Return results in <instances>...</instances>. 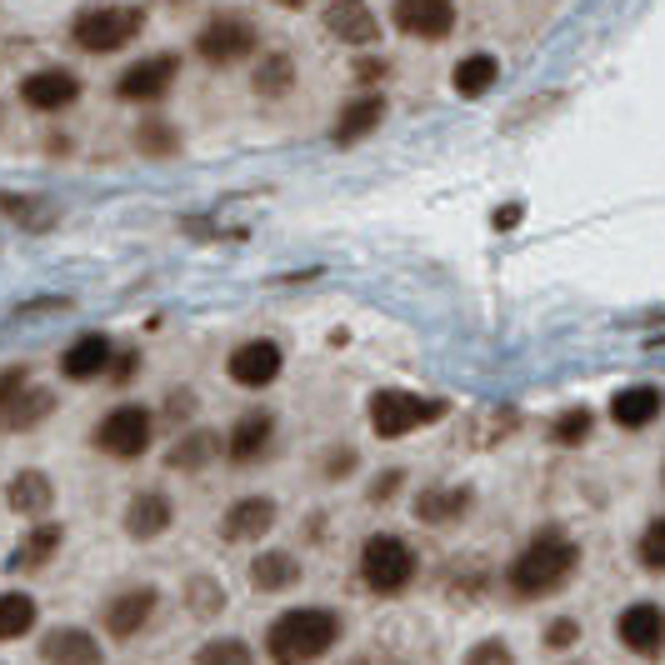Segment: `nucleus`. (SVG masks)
<instances>
[{"label":"nucleus","mask_w":665,"mask_h":665,"mask_svg":"<svg viewBox=\"0 0 665 665\" xmlns=\"http://www.w3.org/2000/svg\"><path fill=\"white\" fill-rule=\"evenodd\" d=\"M576 641H580V625L570 621V615L550 621V631H546V645H550V651H566V645H576Z\"/></svg>","instance_id":"nucleus-36"},{"label":"nucleus","mask_w":665,"mask_h":665,"mask_svg":"<svg viewBox=\"0 0 665 665\" xmlns=\"http://www.w3.org/2000/svg\"><path fill=\"white\" fill-rule=\"evenodd\" d=\"M576 560H580V550H576V541H570L566 531H541L511 566L515 596H525V600L556 596V590L566 586V576L576 570Z\"/></svg>","instance_id":"nucleus-2"},{"label":"nucleus","mask_w":665,"mask_h":665,"mask_svg":"<svg viewBox=\"0 0 665 665\" xmlns=\"http://www.w3.org/2000/svg\"><path fill=\"white\" fill-rule=\"evenodd\" d=\"M141 141H145V151H175V135L165 126H145Z\"/></svg>","instance_id":"nucleus-37"},{"label":"nucleus","mask_w":665,"mask_h":665,"mask_svg":"<svg viewBox=\"0 0 665 665\" xmlns=\"http://www.w3.org/2000/svg\"><path fill=\"white\" fill-rule=\"evenodd\" d=\"M440 411H446L440 401H426V395H411V391H375L371 395V426L381 440L411 436V430L440 421Z\"/></svg>","instance_id":"nucleus-5"},{"label":"nucleus","mask_w":665,"mask_h":665,"mask_svg":"<svg viewBox=\"0 0 665 665\" xmlns=\"http://www.w3.org/2000/svg\"><path fill=\"white\" fill-rule=\"evenodd\" d=\"M340 641V615L320 611V606H301V611H285L281 621H271L265 631V651L275 665H306L320 661L330 645Z\"/></svg>","instance_id":"nucleus-1"},{"label":"nucleus","mask_w":665,"mask_h":665,"mask_svg":"<svg viewBox=\"0 0 665 665\" xmlns=\"http://www.w3.org/2000/svg\"><path fill=\"white\" fill-rule=\"evenodd\" d=\"M171 501H165L161 491H141L131 505H126V531L135 535V541H155L161 531H171Z\"/></svg>","instance_id":"nucleus-19"},{"label":"nucleus","mask_w":665,"mask_h":665,"mask_svg":"<svg viewBox=\"0 0 665 665\" xmlns=\"http://www.w3.org/2000/svg\"><path fill=\"white\" fill-rule=\"evenodd\" d=\"M55 546H61V525H41V531H31L21 541V550H15V566H21V570H41L45 560L55 556Z\"/></svg>","instance_id":"nucleus-30"},{"label":"nucleus","mask_w":665,"mask_h":665,"mask_svg":"<svg viewBox=\"0 0 665 665\" xmlns=\"http://www.w3.org/2000/svg\"><path fill=\"white\" fill-rule=\"evenodd\" d=\"M466 501H470L466 491H421L415 495V515H421L426 525H440V521H450V515L466 511Z\"/></svg>","instance_id":"nucleus-29"},{"label":"nucleus","mask_w":665,"mask_h":665,"mask_svg":"<svg viewBox=\"0 0 665 665\" xmlns=\"http://www.w3.org/2000/svg\"><path fill=\"white\" fill-rule=\"evenodd\" d=\"M196 51H200V61H210V66H236V61H246V55L255 51V25L246 21V15H216V21L196 35Z\"/></svg>","instance_id":"nucleus-7"},{"label":"nucleus","mask_w":665,"mask_h":665,"mask_svg":"<svg viewBox=\"0 0 665 665\" xmlns=\"http://www.w3.org/2000/svg\"><path fill=\"white\" fill-rule=\"evenodd\" d=\"M326 31L346 45H371L375 35H381V25H375V11L366 6V0H330L326 6Z\"/></svg>","instance_id":"nucleus-16"},{"label":"nucleus","mask_w":665,"mask_h":665,"mask_svg":"<svg viewBox=\"0 0 665 665\" xmlns=\"http://www.w3.org/2000/svg\"><path fill=\"white\" fill-rule=\"evenodd\" d=\"M155 606H161V596H155L151 586H131V590H120V596L106 606V631L116 635V641H131V635H141L145 625H151Z\"/></svg>","instance_id":"nucleus-12"},{"label":"nucleus","mask_w":665,"mask_h":665,"mask_svg":"<svg viewBox=\"0 0 665 665\" xmlns=\"http://www.w3.org/2000/svg\"><path fill=\"white\" fill-rule=\"evenodd\" d=\"M6 501H11V511H21V515H41L45 505L55 501V486H51V476H41V470H21V476L6 486Z\"/></svg>","instance_id":"nucleus-24"},{"label":"nucleus","mask_w":665,"mask_h":665,"mask_svg":"<svg viewBox=\"0 0 665 665\" xmlns=\"http://www.w3.org/2000/svg\"><path fill=\"white\" fill-rule=\"evenodd\" d=\"M495 76H501V66H495V55H466V61H460L456 66V76H450V86L460 90V96H486V90L495 86Z\"/></svg>","instance_id":"nucleus-25"},{"label":"nucleus","mask_w":665,"mask_h":665,"mask_svg":"<svg viewBox=\"0 0 665 665\" xmlns=\"http://www.w3.org/2000/svg\"><path fill=\"white\" fill-rule=\"evenodd\" d=\"M275 6H291V11H295V6H310V0H275Z\"/></svg>","instance_id":"nucleus-40"},{"label":"nucleus","mask_w":665,"mask_h":665,"mask_svg":"<svg viewBox=\"0 0 665 665\" xmlns=\"http://www.w3.org/2000/svg\"><path fill=\"white\" fill-rule=\"evenodd\" d=\"M41 661L45 665H100V641L80 625H55L41 635Z\"/></svg>","instance_id":"nucleus-15"},{"label":"nucleus","mask_w":665,"mask_h":665,"mask_svg":"<svg viewBox=\"0 0 665 665\" xmlns=\"http://www.w3.org/2000/svg\"><path fill=\"white\" fill-rule=\"evenodd\" d=\"M395 25L415 41H446L456 31V0H395Z\"/></svg>","instance_id":"nucleus-9"},{"label":"nucleus","mask_w":665,"mask_h":665,"mask_svg":"<svg viewBox=\"0 0 665 665\" xmlns=\"http://www.w3.org/2000/svg\"><path fill=\"white\" fill-rule=\"evenodd\" d=\"M110 366V340L106 336H76L66 346V356H61V371L70 375V381H90V375H100Z\"/></svg>","instance_id":"nucleus-20"},{"label":"nucleus","mask_w":665,"mask_h":665,"mask_svg":"<svg viewBox=\"0 0 665 665\" xmlns=\"http://www.w3.org/2000/svg\"><path fill=\"white\" fill-rule=\"evenodd\" d=\"M196 665H251V645L236 641V635H220V641H206L196 651Z\"/></svg>","instance_id":"nucleus-31"},{"label":"nucleus","mask_w":665,"mask_h":665,"mask_svg":"<svg viewBox=\"0 0 665 665\" xmlns=\"http://www.w3.org/2000/svg\"><path fill=\"white\" fill-rule=\"evenodd\" d=\"M641 560H645L651 570H665V515L645 525V535H641Z\"/></svg>","instance_id":"nucleus-32"},{"label":"nucleus","mask_w":665,"mask_h":665,"mask_svg":"<svg viewBox=\"0 0 665 665\" xmlns=\"http://www.w3.org/2000/svg\"><path fill=\"white\" fill-rule=\"evenodd\" d=\"M381 116H385L381 96H356L336 120V145H356L360 135H371L375 126H381Z\"/></svg>","instance_id":"nucleus-22"},{"label":"nucleus","mask_w":665,"mask_h":665,"mask_svg":"<svg viewBox=\"0 0 665 665\" xmlns=\"http://www.w3.org/2000/svg\"><path fill=\"white\" fill-rule=\"evenodd\" d=\"M360 576L375 596H401L415 576V556L405 546L401 535H371L366 546H360Z\"/></svg>","instance_id":"nucleus-4"},{"label":"nucleus","mask_w":665,"mask_h":665,"mask_svg":"<svg viewBox=\"0 0 665 665\" xmlns=\"http://www.w3.org/2000/svg\"><path fill=\"white\" fill-rule=\"evenodd\" d=\"M35 625V600L25 590H0V641H21Z\"/></svg>","instance_id":"nucleus-26"},{"label":"nucleus","mask_w":665,"mask_h":665,"mask_svg":"<svg viewBox=\"0 0 665 665\" xmlns=\"http://www.w3.org/2000/svg\"><path fill=\"white\" fill-rule=\"evenodd\" d=\"M661 405H665V395L655 391V385H625V391H615V401H611V421L625 430H641L661 415Z\"/></svg>","instance_id":"nucleus-18"},{"label":"nucleus","mask_w":665,"mask_h":665,"mask_svg":"<svg viewBox=\"0 0 665 665\" xmlns=\"http://www.w3.org/2000/svg\"><path fill=\"white\" fill-rule=\"evenodd\" d=\"M216 450H220V440L210 436V430H190V436L171 450V466L175 470H200V466H210V460H216Z\"/></svg>","instance_id":"nucleus-28"},{"label":"nucleus","mask_w":665,"mask_h":665,"mask_svg":"<svg viewBox=\"0 0 665 665\" xmlns=\"http://www.w3.org/2000/svg\"><path fill=\"white\" fill-rule=\"evenodd\" d=\"M661 480H665V470H661Z\"/></svg>","instance_id":"nucleus-41"},{"label":"nucleus","mask_w":665,"mask_h":665,"mask_svg":"<svg viewBox=\"0 0 665 665\" xmlns=\"http://www.w3.org/2000/svg\"><path fill=\"white\" fill-rule=\"evenodd\" d=\"M230 381L246 385V391H261L281 375V346L275 340H246V346L230 350Z\"/></svg>","instance_id":"nucleus-10"},{"label":"nucleus","mask_w":665,"mask_h":665,"mask_svg":"<svg viewBox=\"0 0 665 665\" xmlns=\"http://www.w3.org/2000/svg\"><path fill=\"white\" fill-rule=\"evenodd\" d=\"M55 411V395L45 385H21V371L0 381V426L6 430H35Z\"/></svg>","instance_id":"nucleus-8"},{"label":"nucleus","mask_w":665,"mask_h":665,"mask_svg":"<svg viewBox=\"0 0 665 665\" xmlns=\"http://www.w3.org/2000/svg\"><path fill=\"white\" fill-rule=\"evenodd\" d=\"M21 100L31 110H66L80 100V80L70 76V70L61 66H45V70H31V76L21 80Z\"/></svg>","instance_id":"nucleus-13"},{"label":"nucleus","mask_w":665,"mask_h":665,"mask_svg":"<svg viewBox=\"0 0 665 665\" xmlns=\"http://www.w3.org/2000/svg\"><path fill=\"white\" fill-rule=\"evenodd\" d=\"M356 76H360V80H381V76H385V61H360Z\"/></svg>","instance_id":"nucleus-39"},{"label":"nucleus","mask_w":665,"mask_h":665,"mask_svg":"<svg viewBox=\"0 0 665 665\" xmlns=\"http://www.w3.org/2000/svg\"><path fill=\"white\" fill-rule=\"evenodd\" d=\"M141 25H145V15L135 6H96V11H86L70 25V41L90 55H110L120 45H131L141 35Z\"/></svg>","instance_id":"nucleus-3"},{"label":"nucleus","mask_w":665,"mask_h":665,"mask_svg":"<svg viewBox=\"0 0 665 665\" xmlns=\"http://www.w3.org/2000/svg\"><path fill=\"white\" fill-rule=\"evenodd\" d=\"M550 436H556L560 446H580V440L590 436V411H566L556 421V430H550Z\"/></svg>","instance_id":"nucleus-33"},{"label":"nucleus","mask_w":665,"mask_h":665,"mask_svg":"<svg viewBox=\"0 0 665 665\" xmlns=\"http://www.w3.org/2000/svg\"><path fill=\"white\" fill-rule=\"evenodd\" d=\"M291 86H295V61L285 51L265 55L261 66H255V90H261V96H285Z\"/></svg>","instance_id":"nucleus-27"},{"label":"nucleus","mask_w":665,"mask_h":665,"mask_svg":"<svg viewBox=\"0 0 665 665\" xmlns=\"http://www.w3.org/2000/svg\"><path fill=\"white\" fill-rule=\"evenodd\" d=\"M190 611H196V615H216L220 611L216 580H190Z\"/></svg>","instance_id":"nucleus-35"},{"label":"nucleus","mask_w":665,"mask_h":665,"mask_svg":"<svg viewBox=\"0 0 665 665\" xmlns=\"http://www.w3.org/2000/svg\"><path fill=\"white\" fill-rule=\"evenodd\" d=\"M271 525H275V501H265V495H251V501H236V505L226 511V521H220V535H226V541H261Z\"/></svg>","instance_id":"nucleus-17"},{"label":"nucleus","mask_w":665,"mask_h":665,"mask_svg":"<svg viewBox=\"0 0 665 665\" xmlns=\"http://www.w3.org/2000/svg\"><path fill=\"white\" fill-rule=\"evenodd\" d=\"M466 665H515V655L505 641H480L476 651L466 655Z\"/></svg>","instance_id":"nucleus-34"},{"label":"nucleus","mask_w":665,"mask_h":665,"mask_svg":"<svg viewBox=\"0 0 665 665\" xmlns=\"http://www.w3.org/2000/svg\"><path fill=\"white\" fill-rule=\"evenodd\" d=\"M175 70H181L175 55H145V61H135V66L116 80V96L120 100H161L165 90H171Z\"/></svg>","instance_id":"nucleus-11"},{"label":"nucleus","mask_w":665,"mask_h":665,"mask_svg":"<svg viewBox=\"0 0 665 665\" xmlns=\"http://www.w3.org/2000/svg\"><path fill=\"white\" fill-rule=\"evenodd\" d=\"M155 440V415L145 405H116L96 426V446L106 456H120V460H135L145 456V446Z\"/></svg>","instance_id":"nucleus-6"},{"label":"nucleus","mask_w":665,"mask_h":665,"mask_svg":"<svg viewBox=\"0 0 665 665\" xmlns=\"http://www.w3.org/2000/svg\"><path fill=\"white\" fill-rule=\"evenodd\" d=\"M615 631H621V641L631 645L635 655H661L665 651V611L651 606V600L625 606V615L615 621Z\"/></svg>","instance_id":"nucleus-14"},{"label":"nucleus","mask_w":665,"mask_h":665,"mask_svg":"<svg viewBox=\"0 0 665 665\" xmlns=\"http://www.w3.org/2000/svg\"><path fill=\"white\" fill-rule=\"evenodd\" d=\"M271 436H275V421L265 411H255V415H240L236 421V430H230V460H255L265 446H271Z\"/></svg>","instance_id":"nucleus-23"},{"label":"nucleus","mask_w":665,"mask_h":665,"mask_svg":"<svg viewBox=\"0 0 665 665\" xmlns=\"http://www.w3.org/2000/svg\"><path fill=\"white\" fill-rule=\"evenodd\" d=\"M515 220H521V206H501V210H495V230H515Z\"/></svg>","instance_id":"nucleus-38"},{"label":"nucleus","mask_w":665,"mask_h":665,"mask_svg":"<svg viewBox=\"0 0 665 665\" xmlns=\"http://www.w3.org/2000/svg\"><path fill=\"white\" fill-rule=\"evenodd\" d=\"M295 580H301V560H295L291 550H261V556L251 560V586L265 590V596L291 590Z\"/></svg>","instance_id":"nucleus-21"}]
</instances>
